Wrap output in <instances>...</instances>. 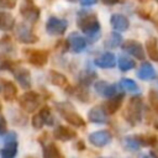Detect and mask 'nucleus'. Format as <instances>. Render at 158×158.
Masks as SVG:
<instances>
[{
  "label": "nucleus",
  "instance_id": "72a5a7b5",
  "mask_svg": "<svg viewBox=\"0 0 158 158\" xmlns=\"http://www.w3.org/2000/svg\"><path fill=\"white\" fill-rule=\"evenodd\" d=\"M16 64L5 53H0V70H12Z\"/></svg>",
  "mask_w": 158,
  "mask_h": 158
},
{
  "label": "nucleus",
  "instance_id": "c756f323",
  "mask_svg": "<svg viewBox=\"0 0 158 158\" xmlns=\"http://www.w3.org/2000/svg\"><path fill=\"white\" fill-rule=\"evenodd\" d=\"M117 64H118L120 70H122V72H128L130 69H133L135 65H136L133 59H131L128 57H125V56H120L118 57V63Z\"/></svg>",
  "mask_w": 158,
  "mask_h": 158
},
{
  "label": "nucleus",
  "instance_id": "f704fd0d",
  "mask_svg": "<svg viewBox=\"0 0 158 158\" xmlns=\"http://www.w3.org/2000/svg\"><path fill=\"white\" fill-rule=\"evenodd\" d=\"M0 49L4 51L5 53L6 52H11L14 49V42H12L10 36L1 37V40H0Z\"/></svg>",
  "mask_w": 158,
  "mask_h": 158
},
{
  "label": "nucleus",
  "instance_id": "7c9ffc66",
  "mask_svg": "<svg viewBox=\"0 0 158 158\" xmlns=\"http://www.w3.org/2000/svg\"><path fill=\"white\" fill-rule=\"evenodd\" d=\"M120 86L130 93H138V90H139L136 81H133L132 79H128V78H122L120 81Z\"/></svg>",
  "mask_w": 158,
  "mask_h": 158
},
{
  "label": "nucleus",
  "instance_id": "9b49d317",
  "mask_svg": "<svg viewBox=\"0 0 158 158\" xmlns=\"http://www.w3.org/2000/svg\"><path fill=\"white\" fill-rule=\"evenodd\" d=\"M88 139L95 147H104L111 142L112 135L107 130H101V131H95V132L90 133Z\"/></svg>",
  "mask_w": 158,
  "mask_h": 158
},
{
  "label": "nucleus",
  "instance_id": "dca6fc26",
  "mask_svg": "<svg viewBox=\"0 0 158 158\" xmlns=\"http://www.w3.org/2000/svg\"><path fill=\"white\" fill-rule=\"evenodd\" d=\"M94 86H95L96 93L101 96H105V98H111V96L117 94V86L115 84H110V83L104 81V80L96 81Z\"/></svg>",
  "mask_w": 158,
  "mask_h": 158
},
{
  "label": "nucleus",
  "instance_id": "412c9836",
  "mask_svg": "<svg viewBox=\"0 0 158 158\" xmlns=\"http://www.w3.org/2000/svg\"><path fill=\"white\" fill-rule=\"evenodd\" d=\"M157 75L156 73V69L153 68V65L149 63V62H143L137 72V77L142 80H151V79H154Z\"/></svg>",
  "mask_w": 158,
  "mask_h": 158
},
{
  "label": "nucleus",
  "instance_id": "a878e982",
  "mask_svg": "<svg viewBox=\"0 0 158 158\" xmlns=\"http://www.w3.org/2000/svg\"><path fill=\"white\" fill-rule=\"evenodd\" d=\"M96 73L94 72V70H91L90 68H88V69H84L81 73H80V75H79V83L81 84V85H85V86H88V85H90L95 79H96Z\"/></svg>",
  "mask_w": 158,
  "mask_h": 158
},
{
  "label": "nucleus",
  "instance_id": "423d86ee",
  "mask_svg": "<svg viewBox=\"0 0 158 158\" xmlns=\"http://www.w3.org/2000/svg\"><path fill=\"white\" fill-rule=\"evenodd\" d=\"M20 14L27 22L35 23L40 19L41 10L32 0H23V2L20 6Z\"/></svg>",
  "mask_w": 158,
  "mask_h": 158
},
{
  "label": "nucleus",
  "instance_id": "a18cd8bd",
  "mask_svg": "<svg viewBox=\"0 0 158 158\" xmlns=\"http://www.w3.org/2000/svg\"><path fill=\"white\" fill-rule=\"evenodd\" d=\"M68 1H70V2H74V1H77V0H68Z\"/></svg>",
  "mask_w": 158,
  "mask_h": 158
},
{
  "label": "nucleus",
  "instance_id": "f257e3e1",
  "mask_svg": "<svg viewBox=\"0 0 158 158\" xmlns=\"http://www.w3.org/2000/svg\"><path fill=\"white\" fill-rule=\"evenodd\" d=\"M78 27L80 31L89 37L91 41H96L100 36V22L98 20V16L94 12H79L78 15V21H77Z\"/></svg>",
  "mask_w": 158,
  "mask_h": 158
},
{
  "label": "nucleus",
  "instance_id": "b1692460",
  "mask_svg": "<svg viewBox=\"0 0 158 158\" xmlns=\"http://www.w3.org/2000/svg\"><path fill=\"white\" fill-rule=\"evenodd\" d=\"M17 142L15 141H9L5 142L4 147L0 149V157L2 158H14L17 154Z\"/></svg>",
  "mask_w": 158,
  "mask_h": 158
},
{
  "label": "nucleus",
  "instance_id": "7ed1b4c3",
  "mask_svg": "<svg viewBox=\"0 0 158 158\" xmlns=\"http://www.w3.org/2000/svg\"><path fill=\"white\" fill-rule=\"evenodd\" d=\"M56 109L57 111L65 118V121L72 125L73 127H85V121L84 118L74 111L73 105L68 101H63V102H56Z\"/></svg>",
  "mask_w": 158,
  "mask_h": 158
},
{
  "label": "nucleus",
  "instance_id": "f03ea898",
  "mask_svg": "<svg viewBox=\"0 0 158 158\" xmlns=\"http://www.w3.org/2000/svg\"><path fill=\"white\" fill-rule=\"evenodd\" d=\"M142 114H143V101L139 96H132L126 107L123 109V118L131 125L136 126L142 121Z\"/></svg>",
  "mask_w": 158,
  "mask_h": 158
},
{
  "label": "nucleus",
  "instance_id": "6ab92c4d",
  "mask_svg": "<svg viewBox=\"0 0 158 158\" xmlns=\"http://www.w3.org/2000/svg\"><path fill=\"white\" fill-rule=\"evenodd\" d=\"M110 23L116 31H126L130 27V20L122 14H114L110 17Z\"/></svg>",
  "mask_w": 158,
  "mask_h": 158
},
{
  "label": "nucleus",
  "instance_id": "0eeeda50",
  "mask_svg": "<svg viewBox=\"0 0 158 158\" xmlns=\"http://www.w3.org/2000/svg\"><path fill=\"white\" fill-rule=\"evenodd\" d=\"M68 22L64 19H59L57 16H51L46 22V31L51 36H62L67 31Z\"/></svg>",
  "mask_w": 158,
  "mask_h": 158
},
{
  "label": "nucleus",
  "instance_id": "bb28decb",
  "mask_svg": "<svg viewBox=\"0 0 158 158\" xmlns=\"http://www.w3.org/2000/svg\"><path fill=\"white\" fill-rule=\"evenodd\" d=\"M43 157H46V158H62L63 154L60 153L57 144L51 142L43 147Z\"/></svg>",
  "mask_w": 158,
  "mask_h": 158
},
{
  "label": "nucleus",
  "instance_id": "cd10ccee",
  "mask_svg": "<svg viewBox=\"0 0 158 158\" xmlns=\"http://www.w3.org/2000/svg\"><path fill=\"white\" fill-rule=\"evenodd\" d=\"M122 44V37L117 32H111L106 38H105V46L107 48H116Z\"/></svg>",
  "mask_w": 158,
  "mask_h": 158
},
{
  "label": "nucleus",
  "instance_id": "aec40b11",
  "mask_svg": "<svg viewBox=\"0 0 158 158\" xmlns=\"http://www.w3.org/2000/svg\"><path fill=\"white\" fill-rule=\"evenodd\" d=\"M65 90H67V93H69L70 95H73L81 102H89V100H90V95H89V91L85 85L79 84L78 86H74V88L67 86Z\"/></svg>",
  "mask_w": 158,
  "mask_h": 158
},
{
  "label": "nucleus",
  "instance_id": "1a4fd4ad",
  "mask_svg": "<svg viewBox=\"0 0 158 158\" xmlns=\"http://www.w3.org/2000/svg\"><path fill=\"white\" fill-rule=\"evenodd\" d=\"M122 49L128 53L130 56H132L133 58L136 59H139V60H143L144 59V48L142 46V43H139L138 41H135V40H127L125 41L122 44H121Z\"/></svg>",
  "mask_w": 158,
  "mask_h": 158
},
{
  "label": "nucleus",
  "instance_id": "393cba45",
  "mask_svg": "<svg viewBox=\"0 0 158 158\" xmlns=\"http://www.w3.org/2000/svg\"><path fill=\"white\" fill-rule=\"evenodd\" d=\"M144 49L148 54V57L154 60V62H158V41L152 37V38H148L146 41V44H144Z\"/></svg>",
  "mask_w": 158,
  "mask_h": 158
},
{
  "label": "nucleus",
  "instance_id": "f8f14e48",
  "mask_svg": "<svg viewBox=\"0 0 158 158\" xmlns=\"http://www.w3.org/2000/svg\"><path fill=\"white\" fill-rule=\"evenodd\" d=\"M67 42H68V48L74 53H80L86 48V40L77 32H72L68 36Z\"/></svg>",
  "mask_w": 158,
  "mask_h": 158
},
{
  "label": "nucleus",
  "instance_id": "4468645a",
  "mask_svg": "<svg viewBox=\"0 0 158 158\" xmlns=\"http://www.w3.org/2000/svg\"><path fill=\"white\" fill-rule=\"evenodd\" d=\"M123 96H125V94L120 93V94H116V95H114V96L109 98V99L102 104L104 110H105L109 115H112V114L117 112V111H118V109H121V106H122Z\"/></svg>",
  "mask_w": 158,
  "mask_h": 158
},
{
  "label": "nucleus",
  "instance_id": "c9c22d12",
  "mask_svg": "<svg viewBox=\"0 0 158 158\" xmlns=\"http://www.w3.org/2000/svg\"><path fill=\"white\" fill-rule=\"evenodd\" d=\"M148 100L151 104V107L153 109V111H156L158 114V91L156 90H149L148 93Z\"/></svg>",
  "mask_w": 158,
  "mask_h": 158
},
{
  "label": "nucleus",
  "instance_id": "e433bc0d",
  "mask_svg": "<svg viewBox=\"0 0 158 158\" xmlns=\"http://www.w3.org/2000/svg\"><path fill=\"white\" fill-rule=\"evenodd\" d=\"M31 123H32V127L36 128V130H41V128L43 127L44 121H43L42 116L40 115V112L33 115V117H32V120H31Z\"/></svg>",
  "mask_w": 158,
  "mask_h": 158
},
{
  "label": "nucleus",
  "instance_id": "9d476101",
  "mask_svg": "<svg viewBox=\"0 0 158 158\" xmlns=\"http://www.w3.org/2000/svg\"><path fill=\"white\" fill-rule=\"evenodd\" d=\"M0 95L5 101H12L16 99L17 88L14 81L0 78Z\"/></svg>",
  "mask_w": 158,
  "mask_h": 158
},
{
  "label": "nucleus",
  "instance_id": "58836bf2",
  "mask_svg": "<svg viewBox=\"0 0 158 158\" xmlns=\"http://www.w3.org/2000/svg\"><path fill=\"white\" fill-rule=\"evenodd\" d=\"M7 132V125L4 116H0V136H4Z\"/></svg>",
  "mask_w": 158,
  "mask_h": 158
},
{
  "label": "nucleus",
  "instance_id": "a19ab883",
  "mask_svg": "<svg viewBox=\"0 0 158 158\" xmlns=\"http://www.w3.org/2000/svg\"><path fill=\"white\" fill-rule=\"evenodd\" d=\"M75 148H77L78 151H84V149H85V143H84V141H77Z\"/></svg>",
  "mask_w": 158,
  "mask_h": 158
},
{
  "label": "nucleus",
  "instance_id": "79ce46f5",
  "mask_svg": "<svg viewBox=\"0 0 158 158\" xmlns=\"http://www.w3.org/2000/svg\"><path fill=\"white\" fill-rule=\"evenodd\" d=\"M101 1H102V4L109 5V6H111V5H116L117 2H120V0H101Z\"/></svg>",
  "mask_w": 158,
  "mask_h": 158
},
{
  "label": "nucleus",
  "instance_id": "473e14b6",
  "mask_svg": "<svg viewBox=\"0 0 158 158\" xmlns=\"http://www.w3.org/2000/svg\"><path fill=\"white\" fill-rule=\"evenodd\" d=\"M40 115L42 116L43 121H44V125L47 126H53L54 123V117L52 115V111L48 106H43L41 110H40Z\"/></svg>",
  "mask_w": 158,
  "mask_h": 158
},
{
  "label": "nucleus",
  "instance_id": "a211bd4d",
  "mask_svg": "<svg viewBox=\"0 0 158 158\" xmlns=\"http://www.w3.org/2000/svg\"><path fill=\"white\" fill-rule=\"evenodd\" d=\"M53 136L59 141H70V139H74L77 137V132L70 127L59 125L54 128Z\"/></svg>",
  "mask_w": 158,
  "mask_h": 158
},
{
  "label": "nucleus",
  "instance_id": "ddd939ff",
  "mask_svg": "<svg viewBox=\"0 0 158 158\" xmlns=\"http://www.w3.org/2000/svg\"><path fill=\"white\" fill-rule=\"evenodd\" d=\"M11 72H12L15 79L17 80V83L23 89H30L31 88V73L26 68H22L19 64H16Z\"/></svg>",
  "mask_w": 158,
  "mask_h": 158
},
{
  "label": "nucleus",
  "instance_id": "20e7f679",
  "mask_svg": "<svg viewBox=\"0 0 158 158\" xmlns=\"http://www.w3.org/2000/svg\"><path fill=\"white\" fill-rule=\"evenodd\" d=\"M42 96L37 91L28 90L23 93L19 98V105L20 107L26 112H35L42 104Z\"/></svg>",
  "mask_w": 158,
  "mask_h": 158
},
{
  "label": "nucleus",
  "instance_id": "4be33fe9",
  "mask_svg": "<svg viewBox=\"0 0 158 158\" xmlns=\"http://www.w3.org/2000/svg\"><path fill=\"white\" fill-rule=\"evenodd\" d=\"M48 79H49V83L56 85V86H59V88H67L68 86V79L64 74L57 72V70H49L48 73Z\"/></svg>",
  "mask_w": 158,
  "mask_h": 158
},
{
  "label": "nucleus",
  "instance_id": "2f4dec72",
  "mask_svg": "<svg viewBox=\"0 0 158 158\" xmlns=\"http://www.w3.org/2000/svg\"><path fill=\"white\" fill-rule=\"evenodd\" d=\"M123 144L128 151H138L141 147V143L136 138V136H126L123 138Z\"/></svg>",
  "mask_w": 158,
  "mask_h": 158
},
{
  "label": "nucleus",
  "instance_id": "5701e85b",
  "mask_svg": "<svg viewBox=\"0 0 158 158\" xmlns=\"http://www.w3.org/2000/svg\"><path fill=\"white\" fill-rule=\"evenodd\" d=\"M15 27V19L7 11H0V30L10 31Z\"/></svg>",
  "mask_w": 158,
  "mask_h": 158
},
{
  "label": "nucleus",
  "instance_id": "4c0bfd02",
  "mask_svg": "<svg viewBox=\"0 0 158 158\" xmlns=\"http://www.w3.org/2000/svg\"><path fill=\"white\" fill-rule=\"evenodd\" d=\"M16 0H0V9H14Z\"/></svg>",
  "mask_w": 158,
  "mask_h": 158
},
{
  "label": "nucleus",
  "instance_id": "37998d69",
  "mask_svg": "<svg viewBox=\"0 0 158 158\" xmlns=\"http://www.w3.org/2000/svg\"><path fill=\"white\" fill-rule=\"evenodd\" d=\"M151 156H153V157H158V144H156L154 148L151 151Z\"/></svg>",
  "mask_w": 158,
  "mask_h": 158
},
{
  "label": "nucleus",
  "instance_id": "c85d7f7f",
  "mask_svg": "<svg viewBox=\"0 0 158 158\" xmlns=\"http://www.w3.org/2000/svg\"><path fill=\"white\" fill-rule=\"evenodd\" d=\"M136 138L138 139L141 146H144V147H154L158 143L157 137L152 135H136Z\"/></svg>",
  "mask_w": 158,
  "mask_h": 158
},
{
  "label": "nucleus",
  "instance_id": "49530a36",
  "mask_svg": "<svg viewBox=\"0 0 158 158\" xmlns=\"http://www.w3.org/2000/svg\"><path fill=\"white\" fill-rule=\"evenodd\" d=\"M156 1H158V0H156Z\"/></svg>",
  "mask_w": 158,
  "mask_h": 158
},
{
  "label": "nucleus",
  "instance_id": "2eb2a0df",
  "mask_svg": "<svg viewBox=\"0 0 158 158\" xmlns=\"http://www.w3.org/2000/svg\"><path fill=\"white\" fill-rule=\"evenodd\" d=\"M107 112L104 110V107L100 106H95L93 107L89 112H88V120L93 123H99V125H104L109 122V117H107Z\"/></svg>",
  "mask_w": 158,
  "mask_h": 158
},
{
  "label": "nucleus",
  "instance_id": "6e6552de",
  "mask_svg": "<svg viewBox=\"0 0 158 158\" xmlns=\"http://www.w3.org/2000/svg\"><path fill=\"white\" fill-rule=\"evenodd\" d=\"M27 60L35 67H44L48 62V52L44 49H27L25 51Z\"/></svg>",
  "mask_w": 158,
  "mask_h": 158
},
{
  "label": "nucleus",
  "instance_id": "39448f33",
  "mask_svg": "<svg viewBox=\"0 0 158 158\" xmlns=\"http://www.w3.org/2000/svg\"><path fill=\"white\" fill-rule=\"evenodd\" d=\"M15 36L19 42L25 43V44H31V43H35L38 41V37L33 33L32 27L30 25H27L26 22H21V23L16 25Z\"/></svg>",
  "mask_w": 158,
  "mask_h": 158
},
{
  "label": "nucleus",
  "instance_id": "f3484780",
  "mask_svg": "<svg viewBox=\"0 0 158 158\" xmlns=\"http://www.w3.org/2000/svg\"><path fill=\"white\" fill-rule=\"evenodd\" d=\"M94 64L99 68H102V69L114 68L115 64H116V57L111 52H105V53H102L101 56H99L98 58L94 59Z\"/></svg>",
  "mask_w": 158,
  "mask_h": 158
},
{
  "label": "nucleus",
  "instance_id": "c03bdc74",
  "mask_svg": "<svg viewBox=\"0 0 158 158\" xmlns=\"http://www.w3.org/2000/svg\"><path fill=\"white\" fill-rule=\"evenodd\" d=\"M1 109H2V105H1V101H0V111H1Z\"/></svg>",
  "mask_w": 158,
  "mask_h": 158
},
{
  "label": "nucleus",
  "instance_id": "ea45409f",
  "mask_svg": "<svg viewBox=\"0 0 158 158\" xmlns=\"http://www.w3.org/2000/svg\"><path fill=\"white\" fill-rule=\"evenodd\" d=\"M96 1L98 0H79V2H80L81 6H91V5L96 4Z\"/></svg>",
  "mask_w": 158,
  "mask_h": 158
}]
</instances>
